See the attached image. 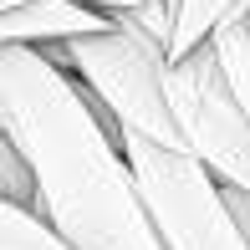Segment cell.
Returning a JSON list of instances; mask_svg holds the SVG:
<instances>
[{"label": "cell", "mask_w": 250, "mask_h": 250, "mask_svg": "<svg viewBox=\"0 0 250 250\" xmlns=\"http://www.w3.org/2000/svg\"><path fill=\"white\" fill-rule=\"evenodd\" d=\"M46 51L56 66L77 77L87 87V97L102 107V118L112 123V133H128V138L158 143V148H179V128L168 118V102H164V66L168 56L153 36H143L133 21H118L112 31L102 36H77L62 41V46H36Z\"/></svg>", "instance_id": "obj_2"}, {"label": "cell", "mask_w": 250, "mask_h": 250, "mask_svg": "<svg viewBox=\"0 0 250 250\" xmlns=\"http://www.w3.org/2000/svg\"><path fill=\"white\" fill-rule=\"evenodd\" d=\"M0 133L36 179V214L66 250H164L118 133L66 66L0 46Z\"/></svg>", "instance_id": "obj_1"}, {"label": "cell", "mask_w": 250, "mask_h": 250, "mask_svg": "<svg viewBox=\"0 0 250 250\" xmlns=\"http://www.w3.org/2000/svg\"><path fill=\"white\" fill-rule=\"evenodd\" d=\"M10 5H21V0H0V10H10Z\"/></svg>", "instance_id": "obj_12"}, {"label": "cell", "mask_w": 250, "mask_h": 250, "mask_svg": "<svg viewBox=\"0 0 250 250\" xmlns=\"http://www.w3.org/2000/svg\"><path fill=\"white\" fill-rule=\"evenodd\" d=\"M209 51H214V62H220L225 82H230V92H235V102H240V112L250 123V5L230 10V16L214 26Z\"/></svg>", "instance_id": "obj_6"}, {"label": "cell", "mask_w": 250, "mask_h": 250, "mask_svg": "<svg viewBox=\"0 0 250 250\" xmlns=\"http://www.w3.org/2000/svg\"><path fill=\"white\" fill-rule=\"evenodd\" d=\"M118 21L72 0H21L0 10V46H62L77 36H102Z\"/></svg>", "instance_id": "obj_5"}, {"label": "cell", "mask_w": 250, "mask_h": 250, "mask_svg": "<svg viewBox=\"0 0 250 250\" xmlns=\"http://www.w3.org/2000/svg\"><path fill=\"white\" fill-rule=\"evenodd\" d=\"M250 5V0H174V21H168V62H179V56H189L194 46L214 36V26H220L230 10Z\"/></svg>", "instance_id": "obj_7"}, {"label": "cell", "mask_w": 250, "mask_h": 250, "mask_svg": "<svg viewBox=\"0 0 250 250\" xmlns=\"http://www.w3.org/2000/svg\"><path fill=\"white\" fill-rule=\"evenodd\" d=\"M225 204H230L235 225H240V235L250 240V194H240V189H225Z\"/></svg>", "instance_id": "obj_10"}, {"label": "cell", "mask_w": 250, "mask_h": 250, "mask_svg": "<svg viewBox=\"0 0 250 250\" xmlns=\"http://www.w3.org/2000/svg\"><path fill=\"white\" fill-rule=\"evenodd\" d=\"M0 199L36 214V179H31V164L21 158V148L5 138V133H0Z\"/></svg>", "instance_id": "obj_9"}, {"label": "cell", "mask_w": 250, "mask_h": 250, "mask_svg": "<svg viewBox=\"0 0 250 250\" xmlns=\"http://www.w3.org/2000/svg\"><path fill=\"white\" fill-rule=\"evenodd\" d=\"M0 250H66V245L46 230L41 214L16 209V204L0 199Z\"/></svg>", "instance_id": "obj_8"}, {"label": "cell", "mask_w": 250, "mask_h": 250, "mask_svg": "<svg viewBox=\"0 0 250 250\" xmlns=\"http://www.w3.org/2000/svg\"><path fill=\"white\" fill-rule=\"evenodd\" d=\"M123 158L133 168V184L143 194L164 250H250V240L240 235L225 189L179 148H158L143 138H118Z\"/></svg>", "instance_id": "obj_3"}, {"label": "cell", "mask_w": 250, "mask_h": 250, "mask_svg": "<svg viewBox=\"0 0 250 250\" xmlns=\"http://www.w3.org/2000/svg\"><path fill=\"white\" fill-rule=\"evenodd\" d=\"M164 102L179 143L220 189L250 194V123L214 62L209 41L164 66Z\"/></svg>", "instance_id": "obj_4"}, {"label": "cell", "mask_w": 250, "mask_h": 250, "mask_svg": "<svg viewBox=\"0 0 250 250\" xmlns=\"http://www.w3.org/2000/svg\"><path fill=\"white\" fill-rule=\"evenodd\" d=\"M72 5H87V10H102V16H133L138 10V0H72Z\"/></svg>", "instance_id": "obj_11"}]
</instances>
